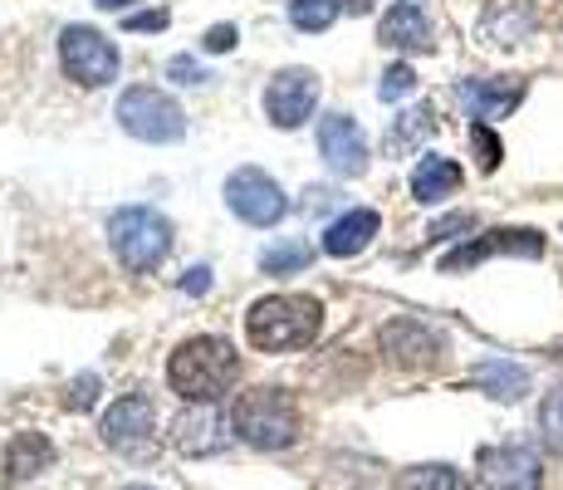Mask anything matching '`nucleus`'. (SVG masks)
<instances>
[{"label": "nucleus", "mask_w": 563, "mask_h": 490, "mask_svg": "<svg viewBox=\"0 0 563 490\" xmlns=\"http://www.w3.org/2000/svg\"><path fill=\"white\" fill-rule=\"evenodd\" d=\"M471 152H475V167H481V172L500 167L505 148H500V138L490 133V123H471Z\"/></svg>", "instance_id": "27"}, {"label": "nucleus", "mask_w": 563, "mask_h": 490, "mask_svg": "<svg viewBox=\"0 0 563 490\" xmlns=\"http://www.w3.org/2000/svg\"><path fill=\"white\" fill-rule=\"evenodd\" d=\"M539 437H544L549 451L563 456V388L544 392V402H539Z\"/></svg>", "instance_id": "26"}, {"label": "nucleus", "mask_w": 563, "mask_h": 490, "mask_svg": "<svg viewBox=\"0 0 563 490\" xmlns=\"http://www.w3.org/2000/svg\"><path fill=\"white\" fill-rule=\"evenodd\" d=\"M93 398H99V373H84V378H74V383L64 388V407H74V412L93 407Z\"/></svg>", "instance_id": "30"}, {"label": "nucleus", "mask_w": 563, "mask_h": 490, "mask_svg": "<svg viewBox=\"0 0 563 490\" xmlns=\"http://www.w3.org/2000/svg\"><path fill=\"white\" fill-rule=\"evenodd\" d=\"M309 260H313V250L305 241H285V246H269L265 255H260V265H265V275H295Z\"/></svg>", "instance_id": "25"}, {"label": "nucleus", "mask_w": 563, "mask_h": 490, "mask_svg": "<svg viewBox=\"0 0 563 490\" xmlns=\"http://www.w3.org/2000/svg\"><path fill=\"white\" fill-rule=\"evenodd\" d=\"M108 241H113L118 260H123L133 275H147L172 250V226L153 206H123V211L108 216Z\"/></svg>", "instance_id": "4"}, {"label": "nucleus", "mask_w": 563, "mask_h": 490, "mask_svg": "<svg viewBox=\"0 0 563 490\" xmlns=\"http://www.w3.org/2000/svg\"><path fill=\"white\" fill-rule=\"evenodd\" d=\"M397 490H471V481H465L456 466H446V461H427V466H411V471H402Z\"/></svg>", "instance_id": "24"}, {"label": "nucleus", "mask_w": 563, "mask_h": 490, "mask_svg": "<svg viewBox=\"0 0 563 490\" xmlns=\"http://www.w3.org/2000/svg\"><path fill=\"white\" fill-rule=\"evenodd\" d=\"M49 466H54V446L45 432H20V437L5 446V481H35Z\"/></svg>", "instance_id": "20"}, {"label": "nucleus", "mask_w": 563, "mask_h": 490, "mask_svg": "<svg viewBox=\"0 0 563 490\" xmlns=\"http://www.w3.org/2000/svg\"><path fill=\"white\" fill-rule=\"evenodd\" d=\"M231 432L255 451H285L299 437V407L285 388H251L235 398Z\"/></svg>", "instance_id": "3"}, {"label": "nucleus", "mask_w": 563, "mask_h": 490, "mask_svg": "<svg viewBox=\"0 0 563 490\" xmlns=\"http://www.w3.org/2000/svg\"><path fill=\"white\" fill-rule=\"evenodd\" d=\"M153 398L147 392H123L118 402H108L103 422H99V437L113 446V451L128 456H153Z\"/></svg>", "instance_id": "8"}, {"label": "nucleus", "mask_w": 563, "mask_h": 490, "mask_svg": "<svg viewBox=\"0 0 563 490\" xmlns=\"http://www.w3.org/2000/svg\"><path fill=\"white\" fill-rule=\"evenodd\" d=\"M383 348L407 368H431V363H441V353H446V339L417 319H393L383 329Z\"/></svg>", "instance_id": "15"}, {"label": "nucleus", "mask_w": 563, "mask_h": 490, "mask_svg": "<svg viewBox=\"0 0 563 490\" xmlns=\"http://www.w3.org/2000/svg\"><path fill=\"white\" fill-rule=\"evenodd\" d=\"M235 373H241V358H235V348L225 339H216V334H197V339H187L167 363V383H172V392H177L181 402L225 398V388L235 383Z\"/></svg>", "instance_id": "1"}, {"label": "nucleus", "mask_w": 563, "mask_h": 490, "mask_svg": "<svg viewBox=\"0 0 563 490\" xmlns=\"http://www.w3.org/2000/svg\"><path fill=\"white\" fill-rule=\"evenodd\" d=\"M411 89H417V74H411V64H393V69L377 79V98H383V104H397V98H407Z\"/></svg>", "instance_id": "28"}, {"label": "nucleus", "mask_w": 563, "mask_h": 490, "mask_svg": "<svg viewBox=\"0 0 563 490\" xmlns=\"http://www.w3.org/2000/svg\"><path fill=\"white\" fill-rule=\"evenodd\" d=\"M490 255H519V260H539L544 255V236L529 231V226H510V231H490L481 241H465L451 255H441V275H461V270L481 265Z\"/></svg>", "instance_id": "10"}, {"label": "nucleus", "mask_w": 563, "mask_h": 490, "mask_svg": "<svg viewBox=\"0 0 563 490\" xmlns=\"http://www.w3.org/2000/svg\"><path fill=\"white\" fill-rule=\"evenodd\" d=\"M431 133H437V113H431L427 104L407 108V113H397L393 128H387V152H393V157H407V152H417Z\"/></svg>", "instance_id": "23"}, {"label": "nucleus", "mask_w": 563, "mask_h": 490, "mask_svg": "<svg viewBox=\"0 0 563 490\" xmlns=\"http://www.w3.org/2000/svg\"><path fill=\"white\" fill-rule=\"evenodd\" d=\"M123 490H147V486H123Z\"/></svg>", "instance_id": "36"}, {"label": "nucleus", "mask_w": 563, "mask_h": 490, "mask_svg": "<svg viewBox=\"0 0 563 490\" xmlns=\"http://www.w3.org/2000/svg\"><path fill=\"white\" fill-rule=\"evenodd\" d=\"M59 59H64V74H69L74 84H84V89H99V84H108L118 74V50L89 25L64 30L59 35Z\"/></svg>", "instance_id": "6"}, {"label": "nucleus", "mask_w": 563, "mask_h": 490, "mask_svg": "<svg viewBox=\"0 0 563 490\" xmlns=\"http://www.w3.org/2000/svg\"><path fill=\"white\" fill-rule=\"evenodd\" d=\"M475 231V216L471 211H456V216H441V221H431L427 241H456V236H471Z\"/></svg>", "instance_id": "29"}, {"label": "nucleus", "mask_w": 563, "mask_h": 490, "mask_svg": "<svg viewBox=\"0 0 563 490\" xmlns=\"http://www.w3.org/2000/svg\"><path fill=\"white\" fill-rule=\"evenodd\" d=\"M323 329V309L319 300H305V294H269V300H255L251 314H245V334L260 353H289V348H305L319 339Z\"/></svg>", "instance_id": "2"}, {"label": "nucleus", "mask_w": 563, "mask_h": 490, "mask_svg": "<svg viewBox=\"0 0 563 490\" xmlns=\"http://www.w3.org/2000/svg\"><path fill=\"white\" fill-rule=\"evenodd\" d=\"M456 192H461V167L451 157H437V152H431V157L417 162V172H411V196H417L421 206H437Z\"/></svg>", "instance_id": "21"}, {"label": "nucleus", "mask_w": 563, "mask_h": 490, "mask_svg": "<svg viewBox=\"0 0 563 490\" xmlns=\"http://www.w3.org/2000/svg\"><path fill=\"white\" fill-rule=\"evenodd\" d=\"M339 10H349V15H367L373 0H295V6H289V25L305 30V35H319V30H329L333 20H339Z\"/></svg>", "instance_id": "22"}, {"label": "nucleus", "mask_w": 563, "mask_h": 490, "mask_svg": "<svg viewBox=\"0 0 563 490\" xmlns=\"http://www.w3.org/2000/svg\"><path fill=\"white\" fill-rule=\"evenodd\" d=\"M534 30H539L534 0H490L481 25H475V35H481V45H490V50H510L519 40L534 35Z\"/></svg>", "instance_id": "13"}, {"label": "nucleus", "mask_w": 563, "mask_h": 490, "mask_svg": "<svg viewBox=\"0 0 563 490\" xmlns=\"http://www.w3.org/2000/svg\"><path fill=\"white\" fill-rule=\"evenodd\" d=\"M206 50H211V54L235 50V25H211V30H206Z\"/></svg>", "instance_id": "32"}, {"label": "nucleus", "mask_w": 563, "mask_h": 490, "mask_svg": "<svg viewBox=\"0 0 563 490\" xmlns=\"http://www.w3.org/2000/svg\"><path fill=\"white\" fill-rule=\"evenodd\" d=\"M383 45L407 50V54H427L437 45V30H431L427 10H421L417 0H397V6L383 15Z\"/></svg>", "instance_id": "17"}, {"label": "nucleus", "mask_w": 563, "mask_h": 490, "mask_svg": "<svg viewBox=\"0 0 563 490\" xmlns=\"http://www.w3.org/2000/svg\"><path fill=\"white\" fill-rule=\"evenodd\" d=\"M172 79H177V84H206V74H201L197 59H187V54H181V59H172Z\"/></svg>", "instance_id": "33"}, {"label": "nucleus", "mask_w": 563, "mask_h": 490, "mask_svg": "<svg viewBox=\"0 0 563 490\" xmlns=\"http://www.w3.org/2000/svg\"><path fill=\"white\" fill-rule=\"evenodd\" d=\"M118 123L137 143H177L187 133V113L177 108V98H167L162 89H147V84H137V89H128L118 98Z\"/></svg>", "instance_id": "5"}, {"label": "nucleus", "mask_w": 563, "mask_h": 490, "mask_svg": "<svg viewBox=\"0 0 563 490\" xmlns=\"http://www.w3.org/2000/svg\"><path fill=\"white\" fill-rule=\"evenodd\" d=\"M475 471H481L485 490H539L544 486V461H539V451L534 446H519V442L485 446Z\"/></svg>", "instance_id": "9"}, {"label": "nucleus", "mask_w": 563, "mask_h": 490, "mask_svg": "<svg viewBox=\"0 0 563 490\" xmlns=\"http://www.w3.org/2000/svg\"><path fill=\"white\" fill-rule=\"evenodd\" d=\"M123 30H133V35H147V30H167V10H143V15H128Z\"/></svg>", "instance_id": "31"}, {"label": "nucleus", "mask_w": 563, "mask_h": 490, "mask_svg": "<svg viewBox=\"0 0 563 490\" xmlns=\"http://www.w3.org/2000/svg\"><path fill=\"white\" fill-rule=\"evenodd\" d=\"M525 79H461L456 84V98L461 108L475 118V123H490V118H505L525 104Z\"/></svg>", "instance_id": "14"}, {"label": "nucleus", "mask_w": 563, "mask_h": 490, "mask_svg": "<svg viewBox=\"0 0 563 490\" xmlns=\"http://www.w3.org/2000/svg\"><path fill=\"white\" fill-rule=\"evenodd\" d=\"M103 10H123V6H133V0H99Z\"/></svg>", "instance_id": "35"}, {"label": "nucleus", "mask_w": 563, "mask_h": 490, "mask_svg": "<svg viewBox=\"0 0 563 490\" xmlns=\"http://www.w3.org/2000/svg\"><path fill=\"white\" fill-rule=\"evenodd\" d=\"M377 231H383L377 211H373V206H358V211H343L339 221L323 231V250H329L333 260H349V255H358V250L373 246Z\"/></svg>", "instance_id": "18"}, {"label": "nucleus", "mask_w": 563, "mask_h": 490, "mask_svg": "<svg viewBox=\"0 0 563 490\" xmlns=\"http://www.w3.org/2000/svg\"><path fill=\"white\" fill-rule=\"evenodd\" d=\"M172 442H177L187 456H216V451H225L231 432H225L221 412H216L211 402H197L191 412H181V417H177V427H172Z\"/></svg>", "instance_id": "16"}, {"label": "nucleus", "mask_w": 563, "mask_h": 490, "mask_svg": "<svg viewBox=\"0 0 563 490\" xmlns=\"http://www.w3.org/2000/svg\"><path fill=\"white\" fill-rule=\"evenodd\" d=\"M319 152L339 177H363L367 172V138L349 113H323L319 118Z\"/></svg>", "instance_id": "12"}, {"label": "nucleus", "mask_w": 563, "mask_h": 490, "mask_svg": "<svg viewBox=\"0 0 563 490\" xmlns=\"http://www.w3.org/2000/svg\"><path fill=\"white\" fill-rule=\"evenodd\" d=\"M319 108V74L313 69H279L265 89V113L275 128H299Z\"/></svg>", "instance_id": "11"}, {"label": "nucleus", "mask_w": 563, "mask_h": 490, "mask_svg": "<svg viewBox=\"0 0 563 490\" xmlns=\"http://www.w3.org/2000/svg\"><path fill=\"white\" fill-rule=\"evenodd\" d=\"M471 383L495 402H519L529 392V368L510 363V358H485V363L471 368Z\"/></svg>", "instance_id": "19"}, {"label": "nucleus", "mask_w": 563, "mask_h": 490, "mask_svg": "<svg viewBox=\"0 0 563 490\" xmlns=\"http://www.w3.org/2000/svg\"><path fill=\"white\" fill-rule=\"evenodd\" d=\"M225 206H231L245 226H275L279 216L289 211L279 182L265 177L260 167H241V172H231V177H225Z\"/></svg>", "instance_id": "7"}, {"label": "nucleus", "mask_w": 563, "mask_h": 490, "mask_svg": "<svg viewBox=\"0 0 563 490\" xmlns=\"http://www.w3.org/2000/svg\"><path fill=\"white\" fill-rule=\"evenodd\" d=\"M181 285H187L191 294H206V290H211V270H206V265H197V270H191L187 280H181Z\"/></svg>", "instance_id": "34"}]
</instances>
